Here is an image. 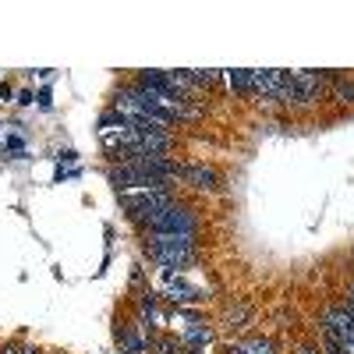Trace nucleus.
<instances>
[{
  "mask_svg": "<svg viewBox=\"0 0 354 354\" xmlns=\"http://www.w3.org/2000/svg\"><path fill=\"white\" fill-rule=\"evenodd\" d=\"M142 248L163 270H185L195 262V234H145Z\"/></svg>",
  "mask_w": 354,
  "mask_h": 354,
  "instance_id": "f257e3e1",
  "label": "nucleus"
},
{
  "mask_svg": "<svg viewBox=\"0 0 354 354\" xmlns=\"http://www.w3.org/2000/svg\"><path fill=\"white\" fill-rule=\"evenodd\" d=\"M170 202H174L170 188H128V192H121V205L128 209V216L135 223H145L153 213L167 209Z\"/></svg>",
  "mask_w": 354,
  "mask_h": 354,
  "instance_id": "f03ea898",
  "label": "nucleus"
},
{
  "mask_svg": "<svg viewBox=\"0 0 354 354\" xmlns=\"http://www.w3.org/2000/svg\"><path fill=\"white\" fill-rule=\"evenodd\" d=\"M322 340H326V354H340L347 340H354V312L347 305H330L322 312Z\"/></svg>",
  "mask_w": 354,
  "mask_h": 354,
  "instance_id": "7ed1b4c3",
  "label": "nucleus"
},
{
  "mask_svg": "<svg viewBox=\"0 0 354 354\" xmlns=\"http://www.w3.org/2000/svg\"><path fill=\"white\" fill-rule=\"evenodd\" d=\"M142 227H145V234H195L198 230V220H195V213L188 209V205L170 202L167 209L153 213Z\"/></svg>",
  "mask_w": 354,
  "mask_h": 354,
  "instance_id": "20e7f679",
  "label": "nucleus"
},
{
  "mask_svg": "<svg viewBox=\"0 0 354 354\" xmlns=\"http://www.w3.org/2000/svg\"><path fill=\"white\" fill-rule=\"evenodd\" d=\"M322 88H326V75H319V71H294L290 106H312L315 100H322Z\"/></svg>",
  "mask_w": 354,
  "mask_h": 354,
  "instance_id": "39448f33",
  "label": "nucleus"
},
{
  "mask_svg": "<svg viewBox=\"0 0 354 354\" xmlns=\"http://www.w3.org/2000/svg\"><path fill=\"white\" fill-rule=\"evenodd\" d=\"M181 181H188L198 192H216V174L209 167H195V163H181Z\"/></svg>",
  "mask_w": 354,
  "mask_h": 354,
  "instance_id": "423d86ee",
  "label": "nucleus"
},
{
  "mask_svg": "<svg viewBox=\"0 0 354 354\" xmlns=\"http://www.w3.org/2000/svg\"><path fill=\"white\" fill-rule=\"evenodd\" d=\"M167 294L174 301H202V290L198 287H192V283H185L181 277H174V270H167Z\"/></svg>",
  "mask_w": 354,
  "mask_h": 354,
  "instance_id": "0eeeda50",
  "label": "nucleus"
},
{
  "mask_svg": "<svg viewBox=\"0 0 354 354\" xmlns=\"http://www.w3.org/2000/svg\"><path fill=\"white\" fill-rule=\"evenodd\" d=\"M181 340H185V347H205V344H209L213 340V330L209 326H205V322H188V326L181 330Z\"/></svg>",
  "mask_w": 354,
  "mask_h": 354,
  "instance_id": "6e6552de",
  "label": "nucleus"
},
{
  "mask_svg": "<svg viewBox=\"0 0 354 354\" xmlns=\"http://www.w3.org/2000/svg\"><path fill=\"white\" fill-rule=\"evenodd\" d=\"M121 344H124V354H145V340L135 333V326L121 330Z\"/></svg>",
  "mask_w": 354,
  "mask_h": 354,
  "instance_id": "1a4fd4ad",
  "label": "nucleus"
},
{
  "mask_svg": "<svg viewBox=\"0 0 354 354\" xmlns=\"http://www.w3.org/2000/svg\"><path fill=\"white\" fill-rule=\"evenodd\" d=\"M230 88L241 96H252V71H230Z\"/></svg>",
  "mask_w": 354,
  "mask_h": 354,
  "instance_id": "9d476101",
  "label": "nucleus"
},
{
  "mask_svg": "<svg viewBox=\"0 0 354 354\" xmlns=\"http://www.w3.org/2000/svg\"><path fill=\"white\" fill-rule=\"evenodd\" d=\"M333 100H337V103H354V82L337 78V85H333Z\"/></svg>",
  "mask_w": 354,
  "mask_h": 354,
  "instance_id": "9b49d317",
  "label": "nucleus"
},
{
  "mask_svg": "<svg viewBox=\"0 0 354 354\" xmlns=\"http://www.w3.org/2000/svg\"><path fill=\"white\" fill-rule=\"evenodd\" d=\"M188 78H192L198 88H213V85L220 82V75H216V71H188Z\"/></svg>",
  "mask_w": 354,
  "mask_h": 354,
  "instance_id": "f8f14e48",
  "label": "nucleus"
},
{
  "mask_svg": "<svg viewBox=\"0 0 354 354\" xmlns=\"http://www.w3.org/2000/svg\"><path fill=\"white\" fill-rule=\"evenodd\" d=\"M241 347H245V354H277L273 344H270V340H262V337H259V340H245Z\"/></svg>",
  "mask_w": 354,
  "mask_h": 354,
  "instance_id": "ddd939ff",
  "label": "nucleus"
},
{
  "mask_svg": "<svg viewBox=\"0 0 354 354\" xmlns=\"http://www.w3.org/2000/svg\"><path fill=\"white\" fill-rule=\"evenodd\" d=\"M298 354H322V351H315V347H301Z\"/></svg>",
  "mask_w": 354,
  "mask_h": 354,
  "instance_id": "4468645a",
  "label": "nucleus"
},
{
  "mask_svg": "<svg viewBox=\"0 0 354 354\" xmlns=\"http://www.w3.org/2000/svg\"><path fill=\"white\" fill-rule=\"evenodd\" d=\"M347 308L354 312V287H351V298H347Z\"/></svg>",
  "mask_w": 354,
  "mask_h": 354,
  "instance_id": "2eb2a0df",
  "label": "nucleus"
},
{
  "mask_svg": "<svg viewBox=\"0 0 354 354\" xmlns=\"http://www.w3.org/2000/svg\"><path fill=\"white\" fill-rule=\"evenodd\" d=\"M0 354H18L15 347H0Z\"/></svg>",
  "mask_w": 354,
  "mask_h": 354,
  "instance_id": "dca6fc26",
  "label": "nucleus"
},
{
  "mask_svg": "<svg viewBox=\"0 0 354 354\" xmlns=\"http://www.w3.org/2000/svg\"><path fill=\"white\" fill-rule=\"evenodd\" d=\"M25 354H36V351H25Z\"/></svg>",
  "mask_w": 354,
  "mask_h": 354,
  "instance_id": "f3484780",
  "label": "nucleus"
}]
</instances>
